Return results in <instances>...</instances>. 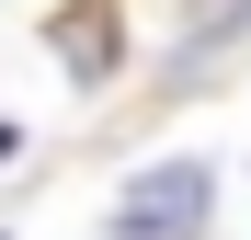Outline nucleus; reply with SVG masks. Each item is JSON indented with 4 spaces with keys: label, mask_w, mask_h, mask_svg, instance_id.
<instances>
[{
    "label": "nucleus",
    "mask_w": 251,
    "mask_h": 240,
    "mask_svg": "<svg viewBox=\"0 0 251 240\" xmlns=\"http://www.w3.org/2000/svg\"><path fill=\"white\" fill-rule=\"evenodd\" d=\"M205 194H217V172H205V160H172V172H149V183L114 194V240H194Z\"/></svg>",
    "instance_id": "1"
}]
</instances>
